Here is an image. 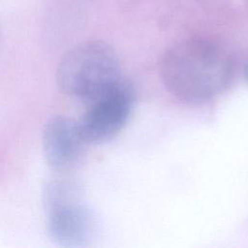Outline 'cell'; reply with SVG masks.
Listing matches in <instances>:
<instances>
[{
    "instance_id": "7a4b0ae2",
    "label": "cell",
    "mask_w": 248,
    "mask_h": 248,
    "mask_svg": "<svg viewBox=\"0 0 248 248\" xmlns=\"http://www.w3.org/2000/svg\"><path fill=\"white\" fill-rule=\"evenodd\" d=\"M120 64L114 49L101 41H88L70 49L56 72L59 88L86 103L94 100L120 79Z\"/></svg>"
},
{
    "instance_id": "277c9868",
    "label": "cell",
    "mask_w": 248,
    "mask_h": 248,
    "mask_svg": "<svg viewBox=\"0 0 248 248\" xmlns=\"http://www.w3.org/2000/svg\"><path fill=\"white\" fill-rule=\"evenodd\" d=\"M133 103L132 87L123 78L87 103L86 110L78 121L86 143H102L115 137L126 125Z\"/></svg>"
},
{
    "instance_id": "5b68a950",
    "label": "cell",
    "mask_w": 248,
    "mask_h": 248,
    "mask_svg": "<svg viewBox=\"0 0 248 248\" xmlns=\"http://www.w3.org/2000/svg\"><path fill=\"white\" fill-rule=\"evenodd\" d=\"M86 144L78 122L65 115L48 119L43 130V151L46 163L55 170L72 168Z\"/></svg>"
},
{
    "instance_id": "6da1fadb",
    "label": "cell",
    "mask_w": 248,
    "mask_h": 248,
    "mask_svg": "<svg viewBox=\"0 0 248 248\" xmlns=\"http://www.w3.org/2000/svg\"><path fill=\"white\" fill-rule=\"evenodd\" d=\"M233 74L229 51L218 42L189 38L164 53L160 75L166 88L183 102L199 104L226 90Z\"/></svg>"
},
{
    "instance_id": "8992f818",
    "label": "cell",
    "mask_w": 248,
    "mask_h": 248,
    "mask_svg": "<svg viewBox=\"0 0 248 248\" xmlns=\"http://www.w3.org/2000/svg\"><path fill=\"white\" fill-rule=\"evenodd\" d=\"M243 76H244L246 81L248 82V59L246 60L245 65H244V67H243Z\"/></svg>"
},
{
    "instance_id": "3957f363",
    "label": "cell",
    "mask_w": 248,
    "mask_h": 248,
    "mask_svg": "<svg viewBox=\"0 0 248 248\" xmlns=\"http://www.w3.org/2000/svg\"><path fill=\"white\" fill-rule=\"evenodd\" d=\"M44 202L51 240L65 247H80L93 238L96 232L94 216L75 201L73 189L65 179L52 180L46 186Z\"/></svg>"
}]
</instances>
